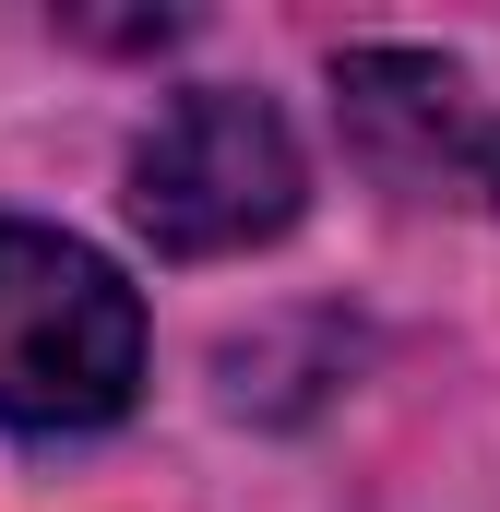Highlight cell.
<instances>
[{
	"instance_id": "cell-1",
	"label": "cell",
	"mask_w": 500,
	"mask_h": 512,
	"mask_svg": "<svg viewBox=\"0 0 500 512\" xmlns=\"http://www.w3.org/2000/svg\"><path fill=\"white\" fill-rule=\"evenodd\" d=\"M143 382V310L60 227H0V429H108Z\"/></svg>"
},
{
	"instance_id": "cell-2",
	"label": "cell",
	"mask_w": 500,
	"mask_h": 512,
	"mask_svg": "<svg viewBox=\"0 0 500 512\" xmlns=\"http://www.w3.org/2000/svg\"><path fill=\"white\" fill-rule=\"evenodd\" d=\"M298 143L286 120L239 96V84H203V96H179L167 120L143 131V155H131V227L155 239L167 262H215V251H250V239H274L286 215H298Z\"/></svg>"
},
{
	"instance_id": "cell-3",
	"label": "cell",
	"mask_w": 500,
	"mask_h": 512,
	"mask_svg": "<svg viewBox=\"0 0 500 512\" xmlns=\"http://www.w3.org/2000/svg\"><path fill=\"white\" fill-rule=\"evenodd\" d=\"M334 96H346V131H358V155L393 167V179H465L489 143H477V108H465V84L441 72V60H417V48H358L346 72H334Z\"/></svg>"
}]
</instances>
